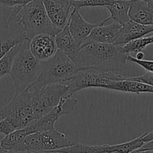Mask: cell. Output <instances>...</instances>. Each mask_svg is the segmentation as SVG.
Returning <instances> with one entry per match:
<instances>
[{
	"instance_id": "cell-11",
	"label": "cell",
	"mask_w": 153,
	"mask_h": 153,
	"mask_svg": "<svg viewBox=\"0 0 153 153\" xmlns=\"http://www.w3.org/2000/svg\"><path fill=\"white\" fill-rule=\"evenodd\" d=\"M110 20V17H108L98 23H90L84 20L81 14L79 13V9L73 8L67 23L70 34L81 46L82 44L91 33L93 28L98 26L105 24Z\"/></svg>"
},
{
	"instance_id": "cell-25",
	"label": "cell",
	"mask_w": 153,
	"mask_h": 153,
	"mask_svg": "<svg viewBox=\"0 0 153 153\" xmlns=\"http://www.w3.org/2000/svg\"><path fill=\"white\" fill-rule=\"evenodd\" d=\"M16 130L15 126L7 118H1L0 121V133L7 135Z\"/></svg>"
},
{
	"instance_id": "cell-14",
	"label": "cell",
	"mask_w": 153,
	"mask_h": 153,
	"mask_svg": "<svg viewBox=\"0 0 153 153\" xmlns=\"http://www.w3.org/2000/svg\"><path fill=\"white\" fill-rule=\"evenodd\" d=\"M153 32V25H142L129 20L121 25L115 44L124 45L134 39L144 37Z\"/></svg>"
},
{
	"instance_id": "cell-12",
	"label": "cell",
	"mask_w": 153,
	"mask_h": 153,
	"mask_svg": "<svg viewBox=\"0 0 153 153\" xmlns=\"http://www.w3.org/2000/svg\"><path fill=\"white\" fill-rule=\"evenodd\" d=\"M28 49L34 57L41 62L52 58L58 50L55 37L46 34H38L30 39Z\"/></svg>"
},
{
	"instance_id": "cell-26",
	"label": "cell",
	"mask_w": 153,
	"mask_h": 153,
	"mask_svg": "<svg viewBox=\"0 0 153 153\" xmlns=\"http://www.w3.org/2000/svg\"><path fill=\"white\" fill-rule=\"evenodd\" d=\"M32 0H0V2L10 8H22Z\"/></svg>"
},
{
	"instance_id": "cell-24",
	"label": "cell",
	"mask_w": 153,
	"mask_h": 153,
	"mask_svg": "<svg viewBox=\"0 0 153 153\" xmlns=\"http://www.w3.org/2000/svg\"><path fill=\"white\" fill-rule=\"evenodd\" d=\"M19 7L16 8H10L5 6L2 3L0 2V26L2 25L4 22L8 20L10 15L13 14V12Z\"/></svg>"
},
{
	"instance_id": "cell-21",
	"label": "cell",
	"mask_w": 153,
	"mask_h": 153,
	"mask_svg": "<svg viewBox=\"0 0 153 153\" xmlns=\"http://www.w3.org/2000/svg\"><path fill=\"white\" fill-rule=\"evenodd\" d=\"M113 0H77L72 2L73 8L79 9L83 7H105L111 4Z\"/></svg>"
},
{
	"instance_id": "cell-13",
	"label": "cell",
	"mask_w": 153,
	"mask_h": 153,
	"mask_svg": "<svg viewBox=\"0 0 153 153\" xmlns=\"http://www.w3.org/2000/svg\"><path fill=\"white\" fill-rule=\"evenodd\" d=\"M120 26L121 25L114 21V22L108 25L105 23L95 27L91 30V33L85 39L81 46L94 43L115 44Z\"/></svg>"
},
{
	"instance_id": "cell-17",
	"label": "cell",
	"mask_w": 153,
	"mask_h": 153,
	"mask_svg": "<svg viewBox=\"0 0 153 153\" xmlns=\"http://www.w3.org/2000/svg\"><path fill=\"white\" fill-rule=\"evenodd\" d=\"M103 88L115 90V91L136 93V94L153 92V86L130 80L127 79L126 76H122V79L119 80H112L108 84L105 86Z\"/></svg>"
},
{
	"instance_id": "cell-20",
	"label": "cell",
	"mask_w": 153,
	"mask_h": 153,
	"mask_svg": "<svg viewBox=\"0 0 153 153\" xmlns=\"http://www.w3.org/2000/svg\"><path fill=\"white\" fill-rule=\"evenodd\" d=\"M152 35L147 36V37L144 36V37L140 38L134 39V40H131L126 44L123 45L122 49L123 52L126 54H129L131 52H140L146 46L152 44Z\"/></svg>"
},
{
	"instance_id": "cell-27",
	"label": "cell",
	"mask_w": 153,
	"mask_h": 153,
	"mask_svg": "<svg viewBox=\"0 0 153 153\" xmlns=\"http://www.w3.org/2000/svg\"><path fill=\"white\" fill-rule=\"evenodd\" d=\"M135 58L137 59H143V58H144V53L143 52H141V51L136 52Z\"/></svg>"
},
{
	"instance_id": "cell-2",
	"label": "cell",
	"mask_w": 153,
	"mask_h": 153,
	"mask_svg": "<svg viewBox=\"0 0 153 153\" xmlns=\"http://www.w3.org/2000/svg\"><path fill=\"white\" fill-rule=\"evenodd\" d=\"M80 69L79 65L65 53L58 50L52 58L43 62L38 77L27 89L35 90L49 84L70 81L72 76Z\"/></svg>"
},
{
	"instance_id": "cell-29",
	"label": "cell",
	"mask_w": 153,
	"mask_h": 153,
	"mask_svg": "<svg viewBox=\"0 0 153 153\" xmlns=\"http://www.w3.org/2000/svg\"><path fill=\"white\" fill-rule=\"evenodd\" d=\"M34 153H62V152H34Z\"/></svg>"
},
{
	"instance_id": "cell-4",
	"label": "cell",
	"mask_w": 153,
	"mask_h": 153,
	"mask_svg": "<svg viewBox=\"0 0 153 153\" xmlns=\"http://www.w3.org/2000/svg\"><path fill=\"white\" fill-rule=\"evenodd\" d=\"M16 17L23 26L28 40L41 34L55 37L61 31L48 17L42 0H32L21 8Z\"/></svg>"
},
{
	"instance_id": "cell-28",
	"label": "cell",
	"mask_w": 153,
	"mask_h": 153,
	"mask_svg": "<svg viewBox=\"0 0 153 153\" xmlns=\"http://www.w3.org/2000/svg\"><path fill=\"white\" fill-rule=\"evenodd\" d=\"M0 153H17L16 152L13 151V150H8V149H4L2 147L0 146Z\"/></svg>"
},
{
	"instance_id": "cell-19",
	"label": "cell",
	"mask_w": 153,
	"mask_h": 153,
	"mask_svg": "<svg viewBox=\"0 0 153 153\" xmlns=\"http://www.w3.org/2000/svg\"><path fill=\"white\" fill-rule=\"evenodd\" d=\"M22 45V42L16 45L14 47L10 50L5 55H4L0 58V78L4 75L10 73L13 59H14L15 56L18 53V52L20 50Z\"/></svg>"
},
{
	"instance_id": "cell-9",
	"label": "cell",
	"mask_w": 153,
	"mask_h": 153,
	"mask_svg": "<svg viewBox=\"0 0 153 153\" xmlns=\"http://www.w3.org/2000/svg\"><path fill=\"white\" fill-rule=\"evenodd\" d=\"M20 8H16L8 20L0 26V58L16 45L27 40L23 26L16 17Z\"/></svg>"
},
{
	"instance_id": "cell-22",
	"label": "cell",
	"mask_w": 153,
	"mask_h": 153,
	"mask_svg": "<svg viewBox=\"0 0 153 153\" xmlns=\"http://www.w3.org/2000/svg\"><path fill=\"white\" fill-rule=\"evenodd\" d=\"M127 61L131 62L136 63L141 66L146 71L153 72V62L151 60H143V59H137L135 57L130 56L129 54L127 55Z\"/></svg>"
},
{
	"instance_id": "cell-23",
	"label": "cell",
	"mask_w": 153,
	"mask_h": 153,
	"mask_svg": "<svg viewBox=\"0 0 153 153\" xmlns=\"http://www.w3.org/2000/svg\"><path fill=\"white\" fill-rule=\"evenodd\" d=\"M126 78L130 80L136 81V82L147 84L149 86H153V72L151 71H146V73L141 76H126Z\"/></svg>"
},
{
	"instance_id": "cell-16",
	"label": "cell",
	"mask_w": 153,
	"mask_h": 153,
	"mask_svg": "<svg viewBox=\"0 0 153 153\" xmlns=\"http://www.w3.org/2000/svg\"><path fill=\"white\" fill-rule=\"evenodd\" d=\"M55 40L58 50L62 51L76 64L80 45L70 34L68 23H67L64 28L55 36Z\"/></svg>"
},
{
	"instance_id": "cell-18",
	"label": "cell",
	"mask_w": 153,
	"mask_h": 153,
	"mask_svg": "<svg viewBox=\"0 0 153 153\" xmlns=\"http://www.w3.org/2000/svg\"><path fill=\"white\" fill-rule=\"evenodd\" d=\"M130 2L131 0H113L111 4L105 7L111 14L110 19L120 25L129 21L128 10Z\"/></svg>"
},
{
	"instance_id": "cell-10",
	"label": "cell",
	"mask_w": 153,
	"mask_h": 153,
	"mask_svg": "<svg viewBox=\"0 0 153 153\" xmlns=\"http://www.w3.org/2000/svg\"><path fill=\"white\" fill-rule=\"evenodd\" d=\"M48 17L55 27L63 29L67 23L73 7L70 0H42Z\"/></svg>"
},
{
	"instance_id": "cell-30",
	"label": "cell",
	"mask_w": 153,
	"mask_h": 153,
	"mask_svg": "<svg viewBox=\"0 0 153 153\" xmlns=\"http://www.w3.org/2000/svg\"><path fill=\"white\" fill-rule=\"evenodd\" d=\"M70 2H74V1H77V0H70Z\"/></svg>"
},
{
	"instance_id": "cell-1",
	"label": "cell",
	"mask_w": 153,
	"mask_h": 153,
	"mask_svg": "<svg viewBox=\"0 0 153 153\" xmlns=\"http://www.w3.org/2000/svg\"><path fill=\"white\" fill-rule=\"evenodd\" d=\"M123 45L115 44H89L81 46L76 64L82 68L102 71H124L127 68V55Z\"/></svg>"
},
{
	"instance_id": "cell-6",
	"label": "cell",
	"mask_w": 153,
	"mask_h": 153,
	"mask_svg": "<svg viewBox=\"0 0 153 153\" xmlns=\"http://www.w3.org/2000/svg\"><path fill=\"white\" fill-rule=\"evenodd\" d=\"M0 116L10 120L16 129L22 128L36 120L31 92L26 88L14 94L13 99L0 109Z\"/></svg>"
},
{
	"instance_id": "cell-3",
	"label": "cell",
	"mask_w": 153,
	"mask_h": 153,
	"mask_svg": "<svg viewBox=\"0 0 153 153\" xmlns=\"http://www.w3.org/2000/svg\"><path fill=\"white\" fill-rule=\"evenodd\" d=\"M29 40L22 42V47L13 59L10 75L15 86V94L26 89L37 80L40 74L43 62L37 59L28 49Z\"/></svg>"
},
{
	"instance_id": "cell-7",
	"label": "cell",
	"mask_w": 153,
	"mask_h": 153,
	"mask_svg": "<svg viewBox=\"0 0 153 153\" xmlns=\"http://www.w3.org/2000/svg\"><path fill=\"white\" fill-rule=\"evenodd\" d=\"M143 134L139 137L117 145H87L75 143L70 146L55 150V152L62 153H130L134 150L140 148L145 143L143 140Z\"/></svg>"
},
{
	"instance_id": "cell-5",
	"label": "cell",
	"mask_w": 153,
	"mask_h": 153,
	"mask_svg": "<svg viewBox=\"0 0 153 153\" xmlns=\"http://www.w3.org/2000/svg\"><path fill=\"white\" fill-rule=\"evenodd\" d=\"M75 143L76 142L71 137L53 128L27 135L13 151L46 152L70 146Z\"/></svg>"
},
{
	"instance_id": "cell-15",
	"label": "cell",
	"mask_w": 153,
	"mask_h": 153,
	"mask_svg": "<svg viewBox=\"0 0 153 153\" xmlns=\"http://www.w3.org/2000/svg\"><path fill=\"white\" fill-rule=\"evenodd\" d=\"M130 20L142 25H153V0H131Z\"/></svg>"
},
{
	"instance_id": "cell-8",
	"label": "cell",
	"mask_w": 153,
	"mask_h": 153,
	"mask_svg": "<svg viewBox=\"0 0 153 153\" xmlns=\"http://www.w3.org/2000/svg\"><path fill=\"white\" fill-rule=\"evenodd\" d=\"M122 75L116 72L102 71L92 68H82L78 70L70 80L73 82L75 92L86 88H103L112 80L122 79Z\"/></svg>"
}]
</instances>
